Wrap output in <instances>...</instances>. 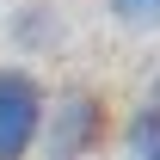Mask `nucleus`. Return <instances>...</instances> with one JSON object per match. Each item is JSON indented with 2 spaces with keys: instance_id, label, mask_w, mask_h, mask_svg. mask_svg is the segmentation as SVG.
<instances>
[{
  "instance_id": "f257e3e1",
  "label": "nucleus",
  "mask_w": 160,
  "mask_h": 160,
  "mask_svg": "<svg viewBox=\"0 0 160 160\" xmlns=\"http://www.w3.org/2000/svg\"><path fill=\"white\" fill-rule=\"evenodd\" d=\"M111 136V105L99 86L68 80L56 86V99L43 111V136H37V160H92Z\"/></svg>"
},
{
  "instance_id": "f03ea898",
  "label": "nucleus",
  "mask_w": 160,
  "mask_h": 160,
  "mask_svg": "<svg viewBox=\"0 0 160 160\" xmlns=\"http://www.w3.org/2000/svg\"><path fill=\"white\" fill-rule=\"evenodd\" d=\"M43 111H49V86L25 62H0V160H31L37 154Z\"/></svg>"
},
{
  "instance_id": "7ed1b4c3",
  "label": "nucleus",
  "mask_w": 160,
  "mask_h": 160,
  "mask_svg": "<svg viewBox=\"0 0 160 160\" xmlns=\"http://www.w3.org/2000/svg\"><path fill=\"white\" fill-rule=\"evenodd\" d=\"M123 154L129 160H160V74H154V86L136 99L129 123H123Z\"/></svg>"
},
{
  "instance_id": "20e7f679",
  "label": "nucleus",
  "mask_w": 160,
  "mask_h": 160,
  "mask_svg": "<svg viewBox=\"0 0 160 160\" xmlns=\"http://www.w3.org/2000/svg\"><path fill=\"white\" fill-rule=\"evenodd\" d=\"M6 37L19 43V49H56L62 43V12L49 0H31V6H19V12L6 19Z\"/></svg>"
},
{
  "instance_id": "39448f33",
  "label": "nucleus",
  "mask_w": 160,
  "mask_h": 160,
  "mask_svg": "<svg viewBox=\"0 0 160 160\" xmlns=\"http://www.w3.org/2000/svg\"><path fill=\"white\" fill-rule=\"evenodd\" d=\"M105 6H111V19L136 25V31H154L160 25V0H105Z\"/></svg>"
}]
</instances>
